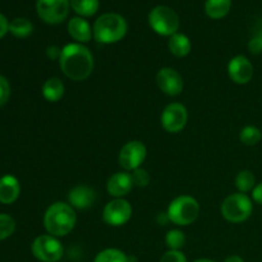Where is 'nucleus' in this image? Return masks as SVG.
I'll use <instances>...</instances> for the list:
<instances>
[{
    "label": "nucleus",
    "mask_w": 262,
    "mask_h": 262,
    "mask_svg": "<svg viewBox=\"0 0 262 262\" xmlns=\"http://www.w3.org/2000/svg\"><path fill=\"white\" fill-rule=\"evenodd\" d=\"M94 55L83 43L72 42L61 49L59 66L72 81H84L94 71Z\"/></svg>",
    "instance_id": "1"
},
{
    "label": "nucleus",
    "mask_w": 262,
    "mask_h": 262,
    "mask_svg": "<svg viewBox=\"0 0 262 262\" xmlns=\"http://www.w3.org/2000/svg\"><path fill=\"white\" fill-rule=\"evenodd\" d=\"M77 215L73 207L67 202H55L48 207L43 216L46 232L54 237H66L74 229Z\"/></svg>",
    "instance_id": "2"
},
{
    "label": "nucleus",
    "mask_w": 262,
    "mask_h": 262,
    "mask_svg": "<svg viewBox=\"0 0 262 262\" xmlns=\"http://www.w3.org/2000/svg\"><path fill=\"white\" fill-rule=\"evenodd\" d=\"M94 38L100 43H115L122 40L128 31L127 20L118 13H104L94 23Z\"/></svg>",
    "instance_id": "3"
},
{
    "label": "nucleus",
    "mask_w": 262,
    "mask_h": 262,
    "mask_svg": "<svg viewBox=\"0 0 262 262\" xmlns=\"http://www.w3.org/2000/svg\"><path fill=\"white\" fill-rule=\"evenodd\" d=\"M169 220L178 227H187L196 222L200 215V204L192 196H179L170 202L168 207Z\"/></svg>",
    "instance_id": "4"
},
{
    "label": "nucleus",
    "mask_w": 262,
    "mask_h": 262,
    "mask_svg": "<svg viewBox=\"0 0 262 262\" xmlns=\"http://www.w3.org/2000/svg\"><path fill=\"white\" fill-rule=\"evenodd\" d=\"M253 210L252 200L246 193H233L223 201L220 211L225 220L234 224L246 222Z\"/></svg>",
    "instance_id": "5"
},
{
    "label": "nucleus",
    "mask_w": 262,
    "mask_h": 262,
    "mask_svg": "<svg viewBox=\"0 0 262 262\" xmlns=\"http://www.w3.org/2000/svg\"><path fill=\"white\" fill-rule=\"evenodd\" d=\"M148 25L161 36H173L179 30V17L171 8L158 5L148 14Z\"/></svg>",
    "instance_id": "6"
},
{
    "label": "nucleus",
    "mask_w": 262,
    "mask_h": 262,
    "mask_svg": "<svg viewBox=\"0 0 262 262\" xmlns=\"http://www.w3.org/2000/svg\"><path fill=\"white\" fill-rule=\"evenodd\" d=\"M32 255L41 262H59L64 255L60 241L50 234L40 235L32 243Z\"/></svg>",
    "instance_id": "7"
},
{
    "label": "nucleus",
    "mask_w": 262,
    "mask_h": 262,
    "mask_svg": "<svg viewBox=\"0 0 262 262\" xmlns=\"http://www.w3.org/2000/svg\"><path fill=\"white\" fill-rule=\"evenodd\" d=\"M71 0H37L36 10L41 19L49 25H59L69 14Z\"/></svg>",
    "instance_id": "8"
},
{
    "label": "nucleus",
    "mask_w": 262,
    "mask_h": 262,
    "mask_svg": "<svg viewBox=\"0 0 262 262\" xmlns=\"http://www.w3.org/2000/svg\"><path fill=\"white\" fill-rule=\"evenodd\" d=\"M146 155H147V148L141 141H129L125 143L119 151V160L120 166L127 171H133L136 169L141 168L142 163L145 161Z\"/></svg>",
    "instance_id": "9"
},
{
    "label": "nucleus",
    "mask_w": 262,
    "mask_h": 262,
    "mask_svg": "<svg viewBox=\"0 0 262 262\" xmlns=\"http://www.w3.org/2000/svg\"><path fill=\"white\" fill-rule=\"evenodd\" d=\"M132 205L124 199H114L104 207L102 219L110 227H122L132 217Z\"/></svg>",
    "instance_id": "10"
},
{
    "label": "nucleus",
    "mask_w": 262,
    "mask_h": 262,
    "mask_svg": "<svg viewBox=\"0 0 262 262\" xmlns=\"http://www.w3.org/2000/svg\"><path fill=\"white\" fill-rule=\"evenodd\" d=\"M188 122V112L183 104L171 102L161 114V125L169 133H178L186 127Z\"/></svg>",
    "instance_id": "11"
},
{
    "label": "nucleus",
    "mask_w": 262,
    "mask_h": 262,
    "mask_svg": "<svg viewBox=\"0 0 262 262\" xmlns=\"http://www.w3.org/2000/svg\"><path fill=\"white\" fill-rule=\"evenodd\" d=\"M156 83L159 89L169 96H178L184 87L183 78L173 68H161L156 74Z\"/></svg>",
    "instance_id": "12"
},
{
    "label": "nucleus",
    "mask_w": 262,
    "mask_h": 262,
    "mask_svg": "<svg viewBox=\"0 0 262 262\" xmlns=\"http://www.w3.org/2000/svg\"><path fill=\"white\" fill-rule=\"evenodd\" d=\"M228 74L234 83L246 84L252 79L253 66L245 55H237L228 64Z\"/></svg>",
    "instance_id": "13"
},
{
    "label": "nucleus",
    "mask_w": 262,
    "mask_h": 262,
    "mask_svg": "<svg viewBox=\"0 0 262 262\" xmlns=\"http://www.w3.org/2000/svg\"><path fill=\"white\" fill-rule=\"evenodd\" d=\"M96 202V192L89 186H76L69 191L68 194V204L73 209L86 210L94 206Z\"/></svg>",
    "instance_id": "14"
},
{
    "label": "nucleus",
    "mask_w": 262,
    "mask_h": 262,
    "mask_svg": "<svg viewBox=\"0 0 262 262\" xmlns=\"http://www.w3.org/2000/svg\"><path fill=\"white\" fill-rule=\"evenodd\" d=\"M133 187L132 177L130 174L125 173V171H119V173H115L107 179L106 183V189L107 193L110 196L115 197V199H123L124 196H127L130 192Z\"/></svg>",
    "instance_id": "15"
},
{
    "label": "nucleus",
    "mask_w": 262,
    "mask_h": 262,
    "mask_svg": "<svg viewBox=\"0 0 262 262\" xmlns=\"http://www.w3.org/2000/svg\"><path fill=\"white\" fill-rule=\"evenodd\" d=\"M68 33L78 43H86L94 37V31L90 23L79 15L71 18L68 22Z\"/></svg>",
    "instance_id": "16"
},
{
    "label": "nucleus",
    "mask_w": 262,
    "mask_h": 262,
    "mask_svg": "<svg viewBox=\"0 0 262 262\" xmlns=\"http://www.w3.org/2000/svg\"><path fill=\"white\" fill-rule=\"evenodd\" d=\"M20 193L19 182L13 176H4L0 178V202L10 205L18 199Z\"/></svg>",
    "instance_id": "17"
},
{
    "label": "nucleus",
    "mask_w": 262,
    "mask_h": 262,
    "mask_svg": "<svg viewBox=\"0 0 262 262\" xmlns=\"http://www.w3.org/2000/svg\"><path fill=\"white\" fill-rule=\"evenodd\" d=\"M168 46L170 53L173 54L174 56H177V58H184V56H187L191 53L192 49L191 40H189L184 33L181 32L174 33L173 36L169 37Z\"/></svg>",
    "instance_id": "18"
},
{
    "label": "nucleus",
    "mask_w": 262,
    "mask_h": 262,
    "mask_svg": "<svg viewBox=\"0 0 262 262\" xmlns=\"http://www.w3.org/2000/svg\"><path fill=\"white\" fill-rule=\"evenodd\" d=\"M66 87L58 77H51L43 83L42 86V96L49 102H56L64 96Z\"/></svg>",
    "instance_id": "19"
},
{
    "label": "nucleus",
    "mask_w": 262,
    "mask_h": 262,
    "mask_svg": "<svg viewBox=\"0 0 262 262\" xmlns=\"http://www.w3.org/2000/svg\"><path fill=\"white\" fill-rule=\"evenodd\" d=\"M232 8V0H206L205 2V13L211 19H222Z\"/></svg>",
    "instance_id": "20"
},
{
    "label": "nucleus",
    "mask_w": 262,
    "mask_h": 262,
    "mask_svg": "<svg viewBox=\"0 0 262 262\" xmlns=\"http://www.w3.org/2000/svg\"><path fill=\"white\" fill-rule=\"evenodd\" d=\"M71 8L79 17H91L100 8L99 0H71Z\"/></svg>",
    "instance_id": "21"
},
{
    "label": "nucleus",
    "mask_w": 262,
    "mask_h": 262,
    "mask_svg": "<svg viewBox=\"0 0 262 262\" xmlns=\"http://www.w3.org/2000/svg\"><path fill=\"white\" fill-rule=\"evenodd\" d=\"M33 31V26L27 18H15L9 23V32L13 36L19 38H25L30 36Z\"/></svg>",
    "instance_id": "22"
},
{
    "label": "nucleus",
    "mask_w": 262,
    "mask_h": 262,
    "mask_svg": "<svg viewBox=\"0 0 262 262\" xmlns=\"http://www.w3.org/2000/svg\"><path fill=\"white\" fill-rule=\"evenodd\" d=\"M234 183L239 193H247V192L252 191L256 186L255 174L250 170L239 171L235 177Z\"/></svg>",
    "instance_id": "23"
},
{
    "label": "nucleus",
    "mask_w": 262,
    "mask_h": 262,
    "mask_svg": "<svg viewBox=\"0 0 262 262\" xmlns=\"http://www.w3.org/2000/svg\"><path fill=\"white\" fill-rule=\"evenodd\" d=\"M94 262H129V258L123 251L117 248H106L97 253Z\"/></svg>",
    "instance_id": "24"
},
{
    "label": "nucleus",
    "mask_w": 262,
    "mask_h": 262,
    "mask_svg": "<svg viewBox=\"0 0 262 262\" xmlns=\"http://www.w3.org/2000/svg\"><path fill=\"white\" fill-rule=\"evenodd\" d=\"M262 138V130L258 129L255 125H246L242 128L239 133L241 142L245 143L247 146H255L257 145Z\"/></svg>",
    "instance_id": "25"
},
{
    "label": "nucleus",
    "mask_w": 262,
    "mask_h": 262,
    "mask_svg": "<svg viewBox=\"0 0 262 262\" xmlns=\"http://www.w3.org/2000/svg\"><path fill=\"white\" fill-rule=\"evenodd\" d=\"M165 243L169 250L181 251L186 245V234L179 229H171L166 233Z\"/></svg>",
    "instance_id": "26"
},
{
    "label": "nucleus",
    "mask_w": 262,
    "mask_h": 262,
    "mask_svg": "<svg viewBox=\"0 0 262 262\" xmlns=\"http://www.w3.org/2000/svg\"><path fill=\"white\" fill-rule=\"evenodd\" d=\"M15 222L12 216L5 214H0V241L7 239L8 237L14 233Z\"/></svg>",
    "instance_id": "27"
},
{
    "label": "nucleus",
    "mask_w": 262,
    "mask_h": 262,
    "mask_svg": "<svg viewBox=\"0 0 262 262\" xmlns=\"http://www.w3.org/2000/svg\"><path fill=\"white\" fill-rule=\"evenodd\" d=\"M130 177H132L133 186L140 187V188L148 186V183H150V174L147 173V170H145L142 168H138L136 170H133Z\"/></svg>",
    "instance_id": "28"
},
{
    "label": "nucleus",
    "mask_w": 262,
    "mask_h": 262,
    "mask_svg": "<svg viewBox=\"0 0 262 262\" xmlns=\"http://www.w3.org/2000/svg\"><path fill=\"white\" fill-rule=\"evenodd\" d=\"M10 96V86L9 82L5 77L0 76V106L7 104Z\"/></svg>",
    "instance_id": "29"
},
{
    "label": "nucleus",
    "mask_w": 262,
    "mask_h": 262,
    "mask_svg": "<svg viewBox=\"0 0 262 262\" xmlns=\"http://www.w3.org/2000/svg\"><path fill=\"white\" fill-rule=\"evenodd\" d=\"M160 262H187V258L181 251L169 250L168 252L164 253Z\"/></svg>",
    "instance_id": "30"
},
{
    "label": "nucleus",
    "mask_w": 262,
    "mask_h": 262,
    "mask_svg": "<svg viewBox=\"0 0 262 262\" xmlns=\"http://www.w3.org/2000/svg\"><path fill=\"white\" fill-rule=\"evenodd\" d=\"M248 49L255 55L262 53V31H260L257 35H255L251 38L250 42H248Z\"/></svg>",
    "instance_id": "31"
},
{
    "label": "nucleus",
    "mask_w": 262,
    "mask_h": 262,
    "mask_svg": "<svg viewBox=\"0 0 262 262\" xmlns=\"http://www.w3.org/2000/svg\"><path fill=\"white\" fill-rule=\"evenodd\" d=\"M60 54H61V49H59L58 46L53 45V46H49L48 50H46V55L51 59V60H56L60 58Z\"/></svg>",
    "instance_id": "32"
},
{
    "label": "nucleus",
    "mask_w": 262,
    "mask_h": 262,
    "mask_svg": "<svg viewBox=\"0 0 262 262\" xmlns=\"http://www.w3.org/2000/svg\"><path fill=\"white\" fill-rule=\"evenodd\" d=\"M252 199L258 205H262V182L258 183L257 186H255V188L252 189Z\"/></svg>",
    "instance_id": "33"
},
{
    "label": "nucleus",
    "mask_w": 262,
    "mask_h": 262,
    "mask_svg": "<svg viewBox=\"0 0 262 262\" xmlns=\"http://www.w3.org/2000/svg\"><path fill=\"white\" fill-rule=\"evenodd\" d=\"M9 31V22H8L7 18L0 13V38L4 37L5 33Z\"/></svg>",
    "instance_id": "34"
},
{
    "label": "nucleus",
    "mask_w": 262,
    "mask_h": 262,
    "mask_svg": "<svg viewBox=\"0 0 262 262\" xmlns=\"http://www.w3.org/2000/svg\"><path fill=\"white\" fill-rule=\"evenodd\" d=\"M224 262H245V260H243V258L241 257V256L232 255V256H229V257L225 258Z\"/></svg>",
    "instance_id": "35"
},
{
    "label": "nucleus",
    "mask_w": 262,
    "mask_h": 262,
    "mask_svg": "<svg viewBox=\"0 0 262 262\" xmlns=\"http://www.w3.org/2000/svg\"><path fill=\"white\" fill-rule=\"evenodd\" d=\"M193 262H215V261L209 260V258H199V260H196V261H193Z\"/></svg>",
    "instance_id": "36"
}]
</instances>
